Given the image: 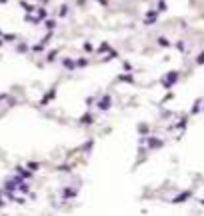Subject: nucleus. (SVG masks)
<instances>
[{
    "label": "nucleus",
    "mask_w": 204,
    "mask_h": 216,
    "mask_svg": "<svg viewBox=\"0 0 204 216\" xmlns=\"http://www.w3.org/2000/svg\"><path fill=\"white\" fill-rule=\"evenodd\" d=\"M66 12H68V8H66V6H62V8H60V16H66Z\"/></svg>",
    "instance_id": "nucleus-1"
}]
</instances>
